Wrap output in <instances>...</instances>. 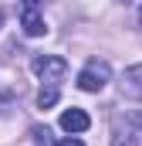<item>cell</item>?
Instances as JSON below:
<instances>
[{
	"label": "cell",
	"mask_w": 142,
	"mask_h": 146,
	"mask_svg": "<svg viewBox=\"0 0 142 146\" xmlns=\"http://www.w3.org/2000/svg\"><path fill=\"white\" fill-rule=\"evenodd\" d=\"M135 122H139V126H142V112H139V115H135Z\"/></svg>",
	"instance_id": "cell-10"
},
{
	"label": "cell",
	"mask_w": 142,
	"mask_h": 146,
	"mask_svg": "<svg viewBox=\"0 0 142 146\" xmlns=\"http://www.w3.org/2000/svg\"><path fill=\"white\" fill-rule=\"evenodd\" d=\"M108 82H112V68H108V61H88L81 72H78V88L81 92H102Z\"/></svg>",
	"instance_id": "cell-2"
},
{
	"label": "cell",
	"mask_w": 142,
	"mask_h": 146,
	"mask_svg": "<svg viewBox=\"0 0 142 146\" xmlns=\"http://www.w3.org/2000/svg\"><path fill=\"white\" fill-rule=\"evenodd\" d=\"M20 27H24V34H27V37H41L44 31H47V24H44V17L37 14L34 3L24 7V14H20Z\"/></svg>",
	"instance_id": "cell-3"
},
{
	"label": "cell",
	"mask_w": 142,
	"mask_h": 146,
	"mask_svg": "<svg viewBox=\"0 0 142 146\" xmlns=\"http://www.w3.org/2000/svg\"><path fill=\"white\" fill-rule=\"evenodd\" d=\"M54 102H58V88H54V85H47V88L37 92V106H41V109H51Z\"/></svg>",
	"instance_id": "cell-7"
},
{
	"label": "cell",
	"mask_w": 142,
	"mask_h": 146,
	"mask_svg": "<svg viewBox=\"0 0 142 146\" xmlns=\"http://www.w3.org/2000/svg\"><path fill=\"white\" fill-rule=\"evenodd\" d=\"M31 3H34V0H31Z\"/></svg>",
	"instance_id": "cell-13"
},
{
	"label": "cell",
	"mask_w": 142,
	"mask_h": 146,
	"mask_svg": "<svg viewBox=\"0 0 142 146\" xmlns=\"http://www.w3.org/2000/svg\"><path fill=\"white\" fill-rule=\"evenodd\" d=\"M112 146H139V136L132 129H115L112 133Z\"/></svg>",
	"instance_id": "cell-6"
},
{
	"label": "cell",
	"mask_w": 142,
	"mask_h": 146,
	"mask_svg": "<svg viewBox=\"0 0 142 146\" xmlns=\"http://www.w3.org/2000/svg\"><path fill=\"white\" fill-rule=\"evenodd\" d=\"M31 136H34L37 143H44V146L51 143V139H47V136H51V133H47V129H41V126H34V129H31Z\"/></svg>",
	"instance_id": "cell-8"
},
{
	"label": "cell",
	"mask_w": 142,
	"mask_h": 146,
	"mask_svg": "<svg viewBox=\"0 0 142 146\" xmlns=\"http://www.w3.org/2000/svg\"><path fill=\"white\" fill-rule=\"evenodd\" d=\"M0 24H3V14H0Z\"/></svg>",
	"instance_id": "cell-11"
},
{
	"label": "cell",
	"mask_w": 142,
	"mask_h": 146,
	"mask_svg": "<svg viewBox=\"0 0 142 146\" xmlns=\"http://www.w3.org/2000/svg\"><path fill=\"white\" fill-rule=\"evenodd\" d=\"M31 68H34V75L44 85H54V88H58V82L68 75V61H64L61 54H34Z\"/></svg>",
	"instance_id": "cell-1"
},
{
	"label": "cell",
	"mask_w": 142,
	"mask_h": 146,
	"mask_svg": "<svg viewBox=\"0 0 142 146\" xmlns=\"http://www.w3.org/2000/svg\"><path fill=\"white\" fill-rule=\"evenodd\" d=\"M88 126H91V119H88L85 109H64L61 112V129L64 133H85Z\"/></svg>",
	"instance_id": "cell-5"
},
{
	"label": "cell",
	"mask_w": 142,
	"mask_h": 146,
	"mask_svg": "<svg viewBox=\"0 0 142 146\" xmlns=\"http://www.w3.org/2000/svg\"><path fill=\"white\" fill-rule=\"evenodd\" d=\"M58 146H85V143H81L78 136H68V139H61V143H58Z\"/></svg>",
	"instance_id": "cell-9"
},
{
	"label": "cell",
	"mask_w": 142,
	"mask_h": 146,
	"mask_svg": "<svg viewBox=\"0 0 142 146\" xmlns=\"http://www.w3.org/2000/svg\"><path fill=\"white\" fill-rule=\"evenodd\" d=\"M139 21H142V10H139Z\"/></svg>",
	"instance_id": "cell-12"
},
{
	"label": "cell",
	"mask_w": 142,
	"mask_h": 146,
	"mask_svg": "<svg viewBox=\"0 0 142 146\" xmlns=\"http://www.w3.org/2000/svg\"><path fill=\"white\" fill-rule=\"evenodd\" d=\"M118 85H122V95H129V99H142V65L125 68Z\"/></svg>",
	"instance_id": "cell-4"
}]
</instances>
